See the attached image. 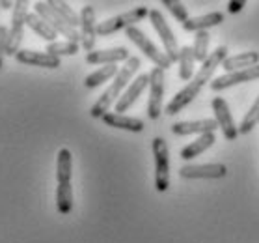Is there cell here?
<instances>
[{
  "label": "cell",
  "mask_w": 259,
  "mask_h": 243,
  "mask_svg": "<svg viewBox=\"0 0 259 243\" xmlns=\"http://www.w3.org/2000/svg\"><path fill=\"white\" fill-rule=\"evenodd\" d=\"M218 127L214 118L203 120H187V122H176L171 125V133L179 136L185 135H205V133H214Z\"/></svg>",
  "instance_id": "2e32d148"
},
{
  "label": "cell",
  "mask_w": 259,
  "mask_h": 243,
  "mask_svg": "<svg viewBox=\"0 0 259 243\" xmlns=\"http://www.w3.org/2000/svg\"><path fill=\"white\" fill-rule=\"evenodd\" d=\"M194 64L196 56L192 51V45H183L179 53V79L181 81H192L194 77Z\"/></svg>",
  "instance_id": "cb8c5ba5"
},
{
  "label": "cell",
  "mask_w": 259,
  "mask_h": 243,
  "mask_svg": "<svg viewBox=\"0 0 259 243\" xmlns=\"http://www.w3.org/2000/svg\"><path fill=\"white\" fill-rule=\"evenodd\" d=\"M15 60L19 64H26V65H37V67H47V70H56L60 67L62 60L54 54H49L47 51H30V49H23L15 54Z\"/></svg>",
  "instance_id": "9a60e30c"
},
{
  "label": "cell",
  "mask_w": 259,
  "mask_h": 243,
  "mask_svg": "<svg viewBox=\"0 0 259 243\" xmlns=\"http://www.w3.org/2000/svg\"><path fill=\"white\" fill-rule=\"evenodd\" d=\"M8 32L10 30L4 24H0V67L4 64V56L8 54Z\"/></svg>",
  "instance_id": "1f68e13d"
},
{
  "label": "cell",
  "mask_w": 259,
  "mask_h": 243,
  "mask_svg": "<svg viewBox=\"0 0 259 243\" xmlns=\"http://www.w3.org/2000/svg\"><path fill=\"white\" fill-rule=\"evenodd\" d=\"M209 43H211V36H209V32H207V30H203V32H196L194 45H192L196 62L203 64V62L209 58Z\"/></svg>",
  "instance_id": "83f0119b"
},
{
  "label": "cell",
  "mask_w": 259,
  "mask_h": 243,
  "mask_svg": "<svg viewBox=\"0 0 259 243\" xmlns=\"http://www.w3.org/2000/svg\"><path fill=\"white\" fill-rule=\"evenodd\" d=\"M26 26H30V30H34L37 36L49 43H54L56 42V38H58V34H56V32H54V30L51 28V26H49V24L45 23L35 12L34 13L28 12V15H26Z\"/></svg>",
  "instance_id": "603a6c76"
},
{
  "label": "cell",
  "mask_w": 259,
  "mask_h": 243,
  "mask_svg": "<svg viewBox=\"0 0 259 243\" xmlns=\"http://www.w3.org/2000/svg\"><path fill=\"white\" fill-rule=\"evenodd\" d=\"M95 38H97V23H95V10L92 4L80 10V45L86 53H92L95 47Z\"/></svg>",
  "instance_id": "4fadbf2b"
},
{
  "label": "cell",
  "mask_w": 259,
  "mask_h": 243,
  "mask_svg": "<svg viewBox=\"0 0 259 243\" xmlns=\"http://www.w3.org/2000/svg\"><path fill=\"white\" fill-rule=\"evenodd\" d=\"M49 6L53 8L54 12L58 13L60 17L64 19L65 23L71 24L73 28H77L78 24H80V15H78L73 8L67 4V2H60V0H49Z\"/></svg>",
  "instance_id": "4316f807"
},
{
  "label": "cell",
  "mask_w": 259,
  "mask_h": 243,
  "mask_svg": "<svg viewBox=\"0 0 259 243\" xmlns=\"http://www.w3.org/2000/svg\"><path fill=\"white\" fill-rule=\"evenodd\" d=\"M34 10L56 34H62L64 38H67V42L78 43L80 42V32L77 28H73L71 24H67L64 19L60 17L58 13L54 12L53 8L49 6V2H35Z\"/></svg>",
  "instance_id": "52a82bcc"
},
{
  "label": "cell",
  "mask_w": 259,
  "mask_h": 243,
  "mask_svg": "<svg viewBox=\"0 0 259 243\" xmlns=\"http://www.w3.org/2000/svg\"><path fill=\"white\" fill-rule=\"evenodd\" d=\"M164 83V70L153 67L149 72V99H147V116H149V120H159L160 114H162Z\"/></svg>",
  "instance_id": "9c48e42d"
},
{
  "label": "cell",
  "mask_w": 259,
  "mask_h": 243,
  "mask_svg": "<svg viewBox=\"0 0 259 243\" xmlns=\"http://www.w3.org/2000/svg\"><path fill=\"white\" fill-rule=\"evenodd\" d=\"M73 176V155L67 148H62L56 155V182L71 184Z\"/></svg>",
  "instance_id": "7402d4cb"
},
{
  "label": "cell",
  "mask_w": 259,
  "mask_h": 243,
  "mask_svg": "<svg viewBox=\"0 0 259 243\" xmlns=\"http://www.w3.org/2000/svg\"><path fill=\"white\" fill-rule=\"evenodd\" d=\"M257 64H259V53L248 51V53L228 56L222 62V67H224L226 73H233V72H241V70H248V67H253V65Z\"/></svg>",
  "instance_id": "d6986e66"
},
{
  "label": "cell",
  "mask_w": 259,
  "mask_h": 243,
  "mask_svg": "<svg viewBox=\"0 0 259 243\" xmlns=\"http://www.w3.org/2000/svg\"><path fill=\"white\" fill-rule=\"evenodd\" d=\"M226 58H228V47L220 45V47L214 49V51L209 54V58L201 64V67L198 70V73H196L194 77H192V81H190L187 86H183V88L171 97V101L166 105L164 113L168 114V116H174V114L181 113L189 103H192V101L198 97L200 90L203 88L207 83H211L214 70L220 67Z\"/></svg>",
  "instance_id": "6da1fadb"
},
{
  "label": "cell",
  "mask_w": 259,
  "mask_h": 243,
  "mask_svg": "<svg viewBox=\"0 0 259 243\" xmlns=\"http://www.w3.org/2000/svg\"><path fill=\"white\" fill-rule=\"evenodd\" d=\"M244 6H246V2H244V0H230V2H228V12L239 13V12H242V8Z\"/></svg>",
  "instance_id": "d6a6232c"
},
{
  "label": "cell",
  "mask_w": 259,
  "mask_h": 243,
  "mask_svg": "<svg viewBox=\"0 0 259 243\" xmlns=\"http://www.w3.org/2000/svg\"><path fill=\"white\" fill-rule=\"evenodd\" d=\"M222 23H224V13L212 12L200 15V17H190L187 23L183 24V30H187V32H203V30L211 28V26H218Z\"/></svg>",
  "instance_id": "44dd1931"
},
{
  "label": "cell",
  "mask_w": 259,
  "mask_h": 243,
  "mask_svg": "<svg viewBox=\"0 0 259 243\" xmlns=\"http://www.w3.org/2000/svg\"><path fill=\"white\" fill-rule=\"evenodd\" d=\"M259 124V95L253 99L252 107L248 109V113L242 118V124L239 125V135H246Z\"/></svg>",
  "instance_id": "f1b7e54d"
},
{
  "label": "cell",
  "mask_w": 259,
  "mask_h": 243,
  "mask_svg": "<svg viewBox=\"0 0 259 243\" xmlns=\"http://www.w3.org/2000/svg\"><path fill=\"white\" fill-rule=\"evenodd\" d=\"M0 10H2V6H0Z\"/></svg>",
  "instance_id": "836d02e7"
},
{
  "label": "cell",
  "mask_w": 259,
  "mask_h": 243,
  "mask_svg": "<svg viewBox=\"0 0 259 243\" xmlns=\"http://www.w3.org/2000/svg\"><path fill=\"white\" fill-rule=\"evenodd\" d=\"M146 17H149V10L146 6H138L135 10L119 13L116 17L97 23V36H110V34H116L119 30H127L131 26H136V23H140L142 19Z\"/></svg>",
  "instance_id": "277c9868"
},
{
  "label": "cell",
  "mask_w": 259,
  "mask_h": 243,
  "mask_svg": "<svg viewBox=\"0 0 259 243\" xmlns=\"http://www.w3.org/2000/svg\"><path fill=\"white\" fill-rule=\"evenodd\" d=\"M26 15H28V4L24 0H19L13 6L12 13V26L8 32V56H15L21 51V42H23V30L26 24Z\"/></svg>",
  "instance_id": "ba28073f"
},
{
  "label": "cell",
  "mask_w": 259,
  "mask_h": 243,
  "mask_svg": "<svg viewBox=\"0 0 259 243\" xmlns=\"http://www.w3.org/2000/svg\"><path fill=\"white\" fill-rule=\"evenodd\" d=\"M162 6H164L181 24H185L190 19L189 12H187V8H185L183 2H177V0H162Z\"/></svg>",
  "instance_id": "4dcf8cb0"
},
{
  "label": "cell",
  "mask_w": 259,
  "mask_h": 243,
  "mask_svg": "<svg viewBox=\"0 0 259 243\" xmlns=\"http://www.w3.org/2000/svg\"><path fill=\"white\" fill-rule=\"evenodd\" d=\"M119 73V67L116 64L112 65H103V67H99L97 72L90 73L88 77L84 79V86L86 88H97V86H101L103 83H106V81H110V79H114L116 75Z\"/></svg>",
  "instance_id": "d4e9b609"
},
{
  "label": "cell",
  "mask_w": 259,
  "mask_h": 243,
  "mask_svg": "<svg viewBox=\"0 0 259 243\" xmlns=\"http://www.w3.org/2000/svg\"><path fill=\"white\" fill-rule=\"evenodd\" d=\"M131 58L129 51L125 47H112V49H99V51H92L86 53V64H103L112 65L118 62H127Z\"/></svg>",
  "instance_id": "e0dca14e"
},
{
  "label": "cell",
  "mask_w": 259,
  "mask_h": 243,
  "mask_svg": "<svg viewBox=\"0 0 259 243\" xmlns=\"http://www.w3.org/2000/svg\"><path fill=\"white\" fill-rule=\"evenodd\" d=\"M149 21L153 24L155 32L159 34L160 42L164 45V53H166V56L170 58V62L171 64H174V62H179L181 47H179V43H177L171 28L168 26V23H166L162 12H159V10H149Z\"/></svg>",
  "instance_id": "8992f818"
},
{
  "label": "cell",
  "mask_w": 259,
  "mask_h": 243,
  "mask_svg": "<svg viewBox=\"0 0 259 243\" xmlns=\"http://www.w3.org/2000/svg\"><path fill=\"white\" fill-rule=\"evenodd\" d=\"M151 148L155 157V189L166 193L170 187V150L162 136H155Z\"/></svg>",
  "instance_id": "3957f363"
},
{
  "label": "cell",
  "mask_w": 259,
  "mask_h": 243,
  "mask_svg": "<svg viewBox=\"0 0 259 243\" xmlns=\"http://www.w3.org/2000/svg\"><path fill=\"white\" fill-rule=\"evenodd\" d=\"M214 143H217V136H214V133H205V135H200L196 141H192L190 144H187V146L179 152V157H181V159H185V161L196 159L198 155H201L205 150L211 148Z\"/></svg>",
  "instance_id": "ffe728a7"
},
{
  "label": "cell",
  "mask_w": 259,
  "mask_h": 243,
  "mask_svg": "<svg viewBox=\"0 0 259 243\" xmlns=\"http://www.w3.org/2000/svg\"><path fill=\"white\" fill-rule=\"evenodd\" d=\"M212 113H214V120H217L218 127L222 129L226 141H235L239 136V127H237L235 120L231 116V111L228 107V101L224 97H212L211 101Z\"/></svg>",
  "instance_id": "8fae6325"
},
{
  "label": "cell",
  "mask_w": 259,
  "mask_h": 243,
  "mask_svg": "<svg viewBox=\"0 0 259 243\" xmlns=\"http://www.w3.org/2000/svg\"><path fill=\"white\" fill-rule=\"evenodd\" d=\"M101 120H103L108 127L131 131V133H142L144 127H146L140 118H133V116H125V114H118V113H106Z\"/></svg>",
  "instance_id": "ac0fdd59"
},
{
  "label": "cell",
  "mask_w": 259,
  "mask_h": 243,
  "mask_svg": "<svg viewBox=\"0 0 259 243\" xmlns=\"http://www.w3.org/2000/svg\"><path fill=\"white\" fill-rule=\"evenodd\" d=\"M47 53L54 56H73L78 53V43L73 42H54L47 45Z\"/></svg>",
  "instance_id": "f546056e"
},
{
  "label": "cell",
  "mask_w": 259,
  "mask_h": 243,
  "mask_svg": "<svg viewBox=\"0 0 259 243\" xmlns=\"http://www.w3.org/2000/svg\"><path fill=\"white\" fill-rule=\"evenodd\" d=\"M179 176L185 180H220L228 176L224 163H205V165H183Z\"/></svg>",
  "instance_id": "30bf717a"
},
{
  "label": "cell",
  "mask_w": 259,
  "mask_h": 243,
  "mask_svg": "<svg viewBox=\"0 0 259 243\" xmlns=\"http://www.w3.org/2000/svg\"><path fill=\"white\" fill-rule=\"evenodd\" d=\"M125 36L129 38L131 42L135 43L136 47L140 49L142 53L153 62L155 67H160V70H164V72L171 67V62H170V58L166 56V53H162V51H160V49L157 47V45H155V43L151 42L138 26H131V28H127L125 30Z\"/></svg>",
  "instance_id": "5b68a950"
},
{
  "label": "cell",
  "mask_w": 259,
  "mask_h": 243,
  "mask_svg": "<svg viewBox=\"0 0 259 243\" xmlns=\"http://www.w3.org/2000/svg\"><path fill=\"white\" fill-rule=\"evenodd\" d=\"M257 79H259V64L253 65V67H248V70H241V72L224 73V75H220V77L212 79L209 84H211L212 92H222V90L230 88V86L250 83V81H257Z\"/></svg>",
  "instance_id": "7c38bea8"
},
{
  "label": "cell",
  "mask_w": 259,
  "mask_h": 243,
  "mask_svg": "<svg viewBox=\"0 0 259 243\" xmlns=\"http://www.w3.org/2000/svg\"><path fill=\"white\" fill-rule=\"evenodd\" d=\"M56 210L62 215H67L73 210V185L71 184L56 185Z\"/></svg>",
  "instance_id": "484cf974"
},
{
  "label": "cell",
  "mask_w": 259,
  "mask_h": 243,
  "mask_svg": "<svg viewBox=\"0 0 259 243\" xmlns=\"http://www.w3.org/2000/svg\"><path fill=\"white\" fill-rule=\"evenodd\" d=\"M147 86H149V73H142V75L135 77V81L127 86V90L121 94V97H119L118 103H116V113L118 114L127 113L136 101H138V97L144 94V90H146Z\"/></svg>",
  "instance_id": "5bb4252c"
},
{
  "label": "cell",
  "mask_w": 259,
  "mask_h": 243,
  "mask_svg": "<svg viewBox=\"0 0 259 243\" xmlns=\"http://www.w3.org/2000/svg\"><path fill=\"white\" fill-rule=\"evenodd\" d=\"M138 67H140V58L138 56H131L123 64V67H119V73L114 77L112 84L101 94L99 99L94 103V107L90 109V116L92 118H103L108 113V109L112 107L114 103H118V99L127 90V86L135 81Z\"/></svg>",
  "instance_id": "7a4b0ae2"
}]
</instances>
